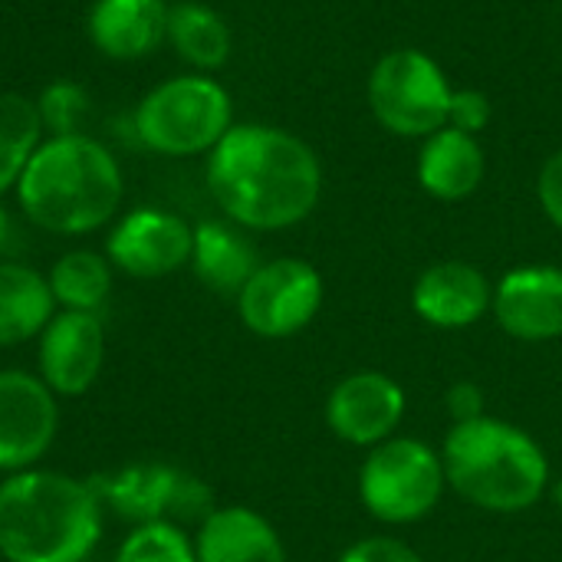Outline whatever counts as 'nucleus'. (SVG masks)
I'll use <instances>...</instances> for the list:
<instances>
[{"label": "nucleus", "mask_w": 562, "mask_h": 562, "mask_svg": "<svg viewBox=\"0 0 562 562\" xmlns=\"http://www.w3.org/2000/svg\"><path fill=\"white\" fill-rule=\"evenodd\" d=\"M445 408H448V415H451V425L474 422V418L487 415V412H484V389L474 385V382H458V385L448 389Z\"/></svg>", "instance_id": "29"}, {"label": "nucleus", "mask_w": 562, "mask_h": 562, "mask_svg": "<svg viewBox=\"0 0 562 562\" xmlns=\"http://www.w3.org/2000/svg\"><path fill=\"white\" fill-rule=\"evenodd\" d=\"M13 194L33 227L56 237H86L115 221L125 175L95 135H46Z\"/></svg>", "instance_id": "2"}, {"label": "nucleus", "mask_w": 562, "mask_h": 562, "mask_svg": "<svg viewBox=\"0 0 562 562\" xmlns=\"http://www.w3.org/2000/svg\"><path fill=\"white\" fill-rule=\"evenodd\" d=\"M257 267H260V257L250 237L244 234V227L227 224V221H201L194 227L191 270L207 290L237 296Z\"/></svg>", "instance_id": "19"}, {"label": "nucleus", "mask_w": 562, "mask_h": 562, "mask_svg": "<svg viewBox=\"0 0 562 562\" xmlns=\"http://www.w3.org/2000/svg\"><path fill=\"white\" fill-rule=\"evenodd\" d=\"M168 43L191 66V72L221 69L234 49L227 20L201 0H178L168 7Z\"/></svg>", "instance_id": "21"}, {"label": "nucleus", "mask_w": 562, "mask_h": 562, "mask_svg": "<svg viewBox=\"0 0 562 562\" xmlns=\"http://www.w3.org/2000/svg\"><path fill=\"white\" fill-rule=\"evenodd\" d=\"M207 191L231 224L286 231L316 211L323 165L300 135L244 122L207 155Z\"/></svg>", "instance_id": "1"}, {"label": "nucleus", "mask_w": 562, "mask_h": 562, "mask_svg": "<svg viewBox=\"0 0 562 562\" xmlns=\"http://www.w3.org/2000/svg\"><path fill=\"white\" fill-rule=\"evenodd\" d=\"M336 562H425L408 543L395 540V537H366L359 543H352L349 550H342V557Z\"/></svg>", "instance_id": "26"}, {"label": "nucleus", "mask_w": 562, "mask_h": 562, "mask_svg": "<svg viewBox=\"0 0 562 562\" xmlns=\"http://www.w3.org/2000/svg\"><path fill=\"white\" fill-rule=\"evenodd\" d=\"M487 171L484 148L477 135L445 125L441 132L425 138L418 158V181L438 201H464L471 198Z\"/></svg>", "instance_id": "18"}, {"label": "nucleus", "mask_w": 562, "mask_h": 562, "mask_svg": "<svg viewBox=\"0 0 562 562\" xmlns=\"http://www.w3.org/2000/svg\"><path fill=\"white\" fill-rule=\"evenodd\" d=\"M53 316L56 300L46 273L16 260H0V349L36 339Z\"/></svg>", "instance_id": "20"}, {"label": "nucleus", "mask_w": 562, "mask_h": 562, "mask_svg": "<svg viewBox=\"0 0 562 562\" xmlns=\"http://www.w3.org/2000/svg\"><path fill=\"white\" fill-rule=\"evenodd\" d=\"M102 527L105 507L82 477L30 468L0 481L3 562H89Z\"/></svg>", "instance_id": "3"}, {"label": "nucleus", "mask_w": 562, "mask_h": 562, "mask_svg": "<svg viewBox=\"0 0 562 562\" xmlns=\"http://www.w3.org/2000/svg\"><path fill=\"white\" fill-rule=\"evenodd\" d=\"M231 128V92L207 72H181L158 82L132 112V132L138 145L161 158L211 155Z\"/></svg>", "instance_id": "5"}, {"label": "nucleus", "mask_w": 562, "mask_h": 562, "mask_svg": "<svg viewBox=\"0 0 562 562\" xmlns=\"http://www.w3.org/2000/svg\"><path fill=\"white\" fill-rule=\"evenodd\" d=\"M451 95L441 66L422 49L385 53L369 76V105L382 128L402 138H428L451 119Z\"/></svg>", "instance_id": "7"}, {"label": "nucleus", "mask_w": 562, "mask_h": 562, "mask_svg": "<svg viewBox=\"0 0 562 562\" xmlns=\"http://www.w3.org/2000/svg\"><path fill=\"white\" fill-rule=\"evenodd\" d=\"M10 240H13V221H10V211L0 204V260L10 250Z\"/></svg>", "instance_id": "30"}, {"label": "nucleus", "mask_w": 562, "mask_h": 562, "mask_svg": "<svg viewBox=\"0 0 562 562\" xmlns=\"http://www.w3.org/2000/svg\"><path fill=\"white\" fill-rule=\"evenodd\" d=\"M441 461L448 487L491 514H524L550 484V461L540 441L494 415L451 425Z\"/></svg>", "instance_id": "4"}, {"label": "nucleus", "mask_w": 562, "mask_h": 562, "mask_svg": "<svg viewBox=\"0 0 562 562\" xmlns=\"http://www.w3.org/2000/svg\"><path fill=\"white\" fill-rule=\"evenodd\" d=\"M494 316L501 329L520 342H550L562 336V270L517 267L494 286Z\"/></svg>", "instance_id": "14"}, {"label": "nucleus", "mask_w": 562, "mask_h": 562, "mask_svg": "<svg viewBox=\"0 0 562 562\" xmlns=\"http://www.w3.org/2000/svg\"><path fill=\"white\" fill-rule=\"evenodd\" d=\"M112 263L105 254L76 247L56 257V263L46 273L49 293L56 300V310L69 313H99L112 293Z\"/></svg>", "instance_id": "22"}, {"label": "nucleus", "mask_w": 562, "mask_h": 562, "mask_svg": "<svg viewBox=\"0 0 562 562\" xmlns=\"http://www.w3.org/2000/svg\"><path fill=\"white\" fill-rule=\"evenodd\" d=\"M59 435V398L26 369H0V474L40 468Z\"/></svg>", "instance_id": "11"}, {"label": "nucleus", "mask_w": 562, "mask_h": 562, "mask_svg": "<svg viewBox=\"0 0 562 562\" xmlns=\"http://www.w3.org/2000/svg\"><path fill=\"white\" fill-rule=\"evenodd\" d=\"M105 510L135 527L142 524H184L204 520L214 510V494L194 474L165 461H135L112 474L89 477Z\"/></svg>", "instance_id": "8"}, {"label": "nucleus", "mask_w": 562, "mask_h": 562, "mask_svg": "<svg viewBox=\"0 0 562 562\" xmlns=\"http://www.w3.org/2000/svg\"><path fill=\"white\" fill-rule=\"evenodd\" d=\"M198 562H286V547L277 527L244 507H214L194 533Z\"/></svg>", "instance_id": "17"}, {"label": "nucleus", "mask_w": 562, "mask_h": 562, "mask_svg": "<svg viewBox=\"0 0 562 562\" xmlns=\"http://www.w3.org/2000/svg\"><path fill=\"white\" fill-rule=\"evenodd\" d=\"M105 366V326L99 313L56 310L36 336V375L56 398L86 395Z\"/></svg>", "instance_id": "12"}, {"label": "nucleus", "mask_w": 562, "mask_h": 562, "mask_svg": "<svg viewBox=\"0 0 562 562\" xmlns=\"http://www.w3.org/2000/svg\"><path fill=\"white\" fill-rule=\"evenodd\" d=\"M412 306L435 329H468L494 306V286L474 263L445 260L415 280Z\"/></svg>", "instance_id": "15"}, {"label": "nucleus", "mask_w": 562, "mask_h": 562, "mask_svg": "<svg viewBox=\"0 0 562 562\" xmlns=\"http://www.w3.org/2000/svg\"><path fill=\"white\" fill-rule=\"evenodd\" d=\"M112 562H198L194 537L171 520L142 524L119 543Z\"/></svg>", "instance_id": "24"}, {"label": "nucleus", "mask_w": 562, "mask_h": 562, "mask_svg": "<svg viewBox=\"0 0 562 562\" xmlns=\"http://www.w3.org/2000/svg\"><path fill=\"white\" fill-rule=\"evenodd\" d=\"M165 0H92L86 16L89 43L115 63H135L168 43Z\"/></svg>", "instance_id": "16"}, {"label": "nucleus", "mask_w": 562, "mask_h": 562, "mask_svg": "<svg viewBox=\"0 0 562 562\" xmlns=\"http://www.w3.org/2000/svg\"><path fill=\"white\" fill-rule=\"evenodd\" d=\"M537 198H540V207L547 211V217L562 231V148L547 158L540 181H537Z\"/></svg>", "instance_id": "28"}, {"label": "nucleus", "mask_w": 562, "mask_h": 562, "mask_svg": "<svg viewBox=\"0 0 562 562\" xmlns=\"http://www.w3.org/2000/svg\"><path fill=\"white\" fill-rule=\"evenodd\" d=\"M448 487L441 454L418 438H389L369 448L359 468V501L362 507L389 524L408 527L425 520Z\"/></svg>", "instance_id": "6"}, {"label": "nucleus", "mask_w": 562, "mask_h": 562, "mask_svg": "<svg viewBox=\"0 0 562 562\" xmlns=\"http://www.w3.org/2000/svg\"><path fill=\"white\" fill-rule=\"evenodd\" d=\"M405 389L375 369L352 372L336 382V389L326 398V425L329 431L352 445V448H375L389 438L405 422Z\"/></svg>", "instance_id": "13"}, {"label": "nucleus", "mask_w": 562, "mask_h": 562, "mask_svg": "<svg viewBox=\"0 0 562 562\" xmlns=\"http://www.w3.org/2000/svg\"><path fill=\"white\" fill-rule=\"evenodd\" d=\"M234 300L247 333L260 339H290L319 316L326 283L313 263L277 257L260 263Z\"/></svg>", "instance_id": "9"}, {"label": "nucleus", "mask_w": 562, "mask_h": 562, "mask_svg": "<svg viewBox=\"0 0 562 562\" xmlns=\"http://www.w3.org/2000/svg\"><path fill=\"white\" fill-rule=\"evenodd\" d=\"M194 227L165 207H132L105 234V257L112 270L132 280H161L191 263Z\"/></svg>", "instance_id": "10"}, {"label": "nucleus", "mask_w": 562, "mask_h": 562, "mask_svg": "<svg viewBox=\"0 0 562 562\" xmlns=\"http://www.w3.org/2000/svg\"><path fill=\"white\" fill-rule=\"evenodd\" d=\"M43 138L36 102L20 92H0V198L16 188Z\"/></svg>", "instance_id": "23"}, {"label": "nucleus", "mask_w": 562, "mask_h": 562, "mask_svg": "<svg viewBox=\"0 0 562 562\" xmlns=\"http://www.w3.org/2000/svg\"><path fill=\"white\" fill-rule=\"evenodd\" d=\"M33 102H36V112H40L46 135L82 132V125L92 112V99H89L86 86H79L72 79H56V82L43 86Z\"/></svg>", "instance_id": "25"}, {"label": "nucleus", "mask_w": 562, "mask_h": 562, "mask_svg": "<svg viewBox=\"0 0 562 562\" xmlns=\"http://www.w3.org/2000/svg\"><path fill=\"white\" fill-rule=\"evenodd\" d=\"M557 504H560V510H562V477H560V484H557Z\"/></svg>", "instance_id": "31"}, {"label": "nucleus", "mask_w": 562, "mask_h": 562, "mask_svg": "<svg viewBox=\"0 0 562 562\" xmlns=\"http://www.w3.org/2000/svg\"><path fill=\"white\" fill-rule=\"evenodd\" d=\"M487 122H491V99L481 89H458L451 95V119H448L451 128L477 135L481 128H487Z\"/></svg>", "instance_id": "27"}]
</instances>
